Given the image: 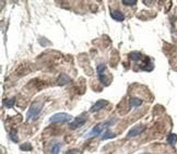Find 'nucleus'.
<instances>
[{
	"mask_svg": "<svg viewBox=\"0 0 177 154\" xmlns=\"http://www.w3.org/2000/svg\"><path fill=\"white\" fill-rule=\"evenodd\" d=\"M116 120H117L116 118H113V119H109V120H107V121H104L102 124H98L96 127H94L90 132H87V133L84 136V138H85V139H89V138L95 137V136H100V134L103 133V131L105 130L106 128L112 127V126L116 122Z\"/></svg>",
	"mask_w": 177,
	"mask_h": 154,
	"instance_id": "1",
	"label": "nucleus"
},
{
	"mask_svg": "<svg viewBox=\"0 0 177 154\" xmlns=\"http://www.w3.org/2000/svg\"><path fill=\"white\" fill-rule=\"evenodd\" d=\"M42 106H43V102H40V100H36V102H34L33 104L30 106V109L27 111L26 120L27 121L35 120V119L38 117V115L40 114Z\"/></svg>",
	"mask_w": 177,
	"mask_h": 154,
	"instance_id": "2",
	"label": "nucleus"
},
{
	"mask_svg": "<svg viewBox=\"0 0 177 154\" xmlns=\"http://www.w3.org/2000/svg\"><path fill=\"white\" fill-rule=\"evenodd\" d=\"M97 70V76H98V80H100V82L103 85H108L109 84V78L106 77V74H105V71H106V66L103 64H101L97 66L96 68Z\"/></svg>",
	"mask_w": 177,
	"mask_h": 154,
	"instance_id": "3",
	"label": "nucleus"
},
{
	"mask_svg": "<svg viewBox=\"0 0 177 154\" xmlns=\"http://www.w3.org/2000/svg\"><path fill=\"white\" fill-rule=\"evenodd\" d=\"M72 119L69 114H66V113H58V114L53 115L51 117L49 118V122L54 124V122H68Z\"/></svg>",
	"mask_w": 177,
	"mask_h": 154,
	"instance_id": "4",
	"label": "nucleus"
},
{
	"mask_svg": "<svg viewBox=\"0 0 177 154\" xmlns=\"http://www.w3.org/2000/svg\"><path fill=\"white\" fill-rule=\"evenodd\" d=\"M85 121H87V115L82 114V115H80V116H78L72 122H70L69 127H70L71 129H77V128L83 126V125L85 124Z\"/></svg>",
	"mask_w": 177,
	"mask_h": 154,
	"instance_id": "5",
	"label": "nucleus"
},
{
	"mask_svg": "<svg viewBox=\"0 0 177 154\" xmlns=\"http://www.w3.org/2000/svg\"><path fill=\"white\" fill-rule=\"evenodd\" d=\"M145 130V127L144 126H134L130 129V130L127 132V137L128 138H134V137H137V136H140L143 131Z\"/></svg>",
	"mask_w": 177,
	"mask_h": 154,
	"instance_id": "6",
	"label": "nucleus"
},
{
	"mask_svg": "<svg viewBox=\"0 0 177 154\" xmlns=\"http://www.w3.org/2000/svg\"><path fill=\"white\" fill-rule=\"evenodd\" d=\"M129 57H130L131 60L138 61V62H140L142 59H144V56H142L140 53H137V51L131 53V54L129 55ZM147 65H149V66H152V62H151V61H149V62H143V64H141V66H145V67H147ZM152 67H153V66H152ZM145 70H147V68H145Z\"/></svg>",
	"mask_w": 177,
	"mask_h": 154,
	"instance_id": "7",
	"label": "nucleus"
},
{
	"mask_svg": "<svg viewBox=\"0 0 177 154\" xmlns=\"http://www.w3.org/2000/svg\"><path fill=\"white\" fill-rule=\"evenodd\" d=\"M108 105V102L105 100H97L96 103L91 107L90 109V113H96V111H100L101 109H103L105 106H107Z\"/></svg>",
	"mask_w": 177,
	"mask_h": 154,
	"instance_id": "8",
	"label": "nucleus"
},
{
	"mask_svg": "<svg viewBox=\"0 0 177 154\" xmlns=\"http://www.w3.org/2000/svg\"><path fill=\"white\" fill-rule=\"evenodd\" d=\"M110 17L113 18L114 20L119 21V22H121V21L125 20L124 13L120 12V11H118V10H112L110 11Z\"/></svg>",
	"mask_w": 177,
	"mask_h": 154,
	"instance_id": "9",
	"label": "nucleus"
},
{
	"mask_svg": "<svg viewBox=\"0 0 177 154\" xmlns=\"http://www.w3.org/2000/svg\"><path fill=\"white\" fill-rule=\"evenodd\" d=\"M142 104V100L137 98V97H131L129 100V107L134 108V107H139Z\"/></svg>",
	"mask_w": 177,
	"mask_h": 154,
	"instance_id": "10",
	"label": "nucleus"
},
{
	"mask_svg": "<svg viewBox=\"0 0 177 154\" xmlns=\"http://www.w3.org/2000/svg\"><path fill=\"white\" fill-rule=\"evenodd\" d=\"M61 144L59 142H54L51 144V147H50V153L49 154H58L59 151H60Z\"/></svg>",
	"mask_w": 177,
	"mask_h": 154,
	"instance_id": "11",
	"label": "nucleus"
},
{
	"mask_svg": "<svg viewBox=\"0 0 177 154\" xmlns=\"http://www.w3.org/2000/svg\"><path fill=\"white\" fill-rule=\"evenodd\" d=\"M116 137V134L112 132L110 130H106L104 131L102 136H101V140H107V139H110V138H115Z\"/></svg>",
	"mask_w": 177,
	"mask_h": 154,
	"instance_id": "12",
	"label": "nucleus"
},
{
	"mask_svg": "<svg viewBox=\"0 0 177 154\" xmlns=\"http://www.w3.org/2000/svg\"><path fill=\"white\" fill-rule=\"evenodd\" d=\"M167 142L170 144V145H175L177 142V136L175 133H170L168 137H167Z\"/></svg>",
	"mask_w": 177,
	"mask_h": 154,
	"instance_id": "13",
	"label": "nucleus"
},
{
	"mask_svg": "<svg viewBox=\"0 0 177 154\" xmlns=\"http://www.w3.org/2000/svg\"><path fill=\"white\" fill-rule=\"evenodd\" d=\"M14 103H15V98H14V97H11V98H8V100H4V106L7 108H12Z\"/></svg>",
	"mask_w": 177,
	"mask_h": 154,
	"instance_id": "14",
	"label": "nucleus"
},
{
	"mask_svg": "<svg viewBox=\"0 0 177 154\" xmlns=\"http://www.w3.org/2000/svg\"><path fill=\"white\" fill-rule=\"evenodd\" d=\"M69 81H70V78L68 77V76H66V74H61L60 77H59V79H58V83L66 84L67 82H69Z\"/></svg>",
	"mask_w": 177,
	"mask_h": 154,
	"instance_id": "15",
	"label": "nucleus"
},
{
	"mask_svg": "<svg viewBox=\"0 0 177 154\" xmlns=\"http://www.w3.org/2000/svg\"><path fill=\"white\" fill-rule=\"evenodd\" d=\"M121 2L125 6H134V4H137V0H123Z\"/></svg>",
	"mask_w": 177,
	"mask_h": 154,
	"instance_id": "16",
	"label": "nucleus"
},
{
	"mask_svg": "<svg viewBox=\"0 0 177 154\" xmlns=\"http://www.w3.org/2000/svg\"><path fill=\"white\" fill-rule=\"evenodd\" d=\"M20 149L22 151H32V145L30 143H24L23 145H21Z\"/></svg>",
	"mask_w": 177,
	"mask_h": 154,
	"instance_id": "17",
	"label": "nucleus"
},
{
	"mask_svg": "<svg viewBox=\"0 0 177 154\" xmlns=\"http://www.w3.org/2000/svg\"><path fill=\"white\" fill-rule=\"evenodd\" d=\"M9 137H10L11 141H13V142H18V141H19V139H18V137H17V132H15V131H11Z\"/></svg>",
	"mask_w": 177,
	"mask_h": 154,
	"instance_id": "18",
	"label": "nucleus"
},
{
	"mask_svg": "<svg viewBox=\"0 0 177 154\" xmlns=\"http://www.w3.org/2000/svg\"><path fill=\"white\" fill-rule=\"evenodd\" d=\"M66 154H80V152L76 149H72V150H69Z\"/></svg>",
	"mask_w": 177,
	"mask_h": 154,
	"instance_id": "19",
	"label": "nucleus"
},
{
	"mask_svg": "<svg viewBox=\"0 0 177 154\" xmlns=\"http://www.w3.org/2000/svg\"><path fill=\"white\" fill-rule=\"evenodd\" d=\"M141 154H150V153H141Z\"/></svg>",
	"mask_w": 177,
	"mask_h": 154,
	"instance_id": "20",
	"label": "nucleus"
}]
</instances>
